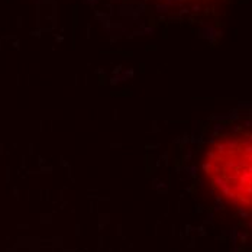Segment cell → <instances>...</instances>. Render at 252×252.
<instances>
[{"mask_svg": "<svg viewBox=\"0 0 252 252\" xmlns=\"http://www.w3.org/2000/svg\"><path fill=\"white\" fill-rule=\"evenodd\" d=\"M204 173L220 199L252 210V135L233 133L215 141L204 158Z\"/></svg>", "mask_w": 252, "mask_h": 252, "instance_id": "1", "label": "cell"}]
</instances>
